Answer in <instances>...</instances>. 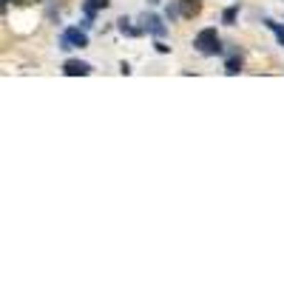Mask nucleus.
<instances>
[{"instance_id":"obj_11","label":"nucleus","mask_w":284,"mask_h":284,"mask_svg":"<svg viewBox=\"0 0 284 284\" xmlns=\"http://www.w3.org/2000/svg\"><path fill=\"white\" fill-rule=\"evenodd\" d=\"M165 14H168V20H179L182 17V9H179V0H176V3H168V9H165Z\"/></svg>"},{"instance_id":"obj_4","label":"nucleus","mask_w":284,"mask_h":284,"mask_svg":"<svg viewBox=\"0 0 284 284\" xmlns=\"http://www.w3.org/2000/svg\"><path fill=\"white\" fill-rule=\"evenodd\" d=\"M94 68L88 66L86 60H66L63 63V74L66 77H88Z\"/></svg>"},{"instance_id":"obj_3","label":"nucleus","mask_w":284,"mask_h":284,"mask_svg":"<svg viewBox=\"0 0 284 284\" xmlns=\"http://www.w3.org/2000/svg\"><path fill=\"white\" fill-rule=\"evenodd\" d=\"M142 29L148 31V34H154V37H159V40L168 34V26L159 14H145V17H142Z\"/></svg>"},{"instance_id":"obj_12","label":"nucleus","mask_w":284,"mask_h":284,"mask_svg":"<svg viewBox=\"0 0 284 284\" xmlns=\"http://www.w3.org/2000/svg\"><path fill=\"white\" fill-rule=\"evenodd\" d=\"M154 49H156V51H159V54H168V51H171V46H165V43H162V40H159V37H156V43H154Z\"/></svg>"},{"instance_id":"obj_5","label":"nucleus","mask_w":284,"mask_h":284,"mask_svg":"<svg viewBox=\"0 0 284 284\" xmlns=\"http://www.w3.org/2000/svg\"><path fill=\"white\" fill-rule=\"evenodd\" d=\"M108 3H111V0H86V3H83V12H86V17L94 20V14L108 9Z\"/></svg>"},{"instance_id":"obj_2","label":"nucleus","mask_w":284,"mask_h":284,"mask_svg":"<svg viewBox=\"0 0 284 284\" xmlns=\"http://www.w3.org/2000/svg\"><path fill=\"white\" fill-rule=\"evenodd\" d=\"M83 46H88L86 29H66L60 34V49H83Z\"/></svg>"},{"instance_id":"obj_1","label":"nucleus","mask_w":284,"mask_h":284,"mask_svg":"<svg viewBox=\"0 0 284 284\" xmlns=\"http://www.w3.org/2000/svg\"><path fill=\"white\" fill-rule=\"evenodd\" d=\"M193 49L199 51V54H205V57H216V54H222V40H219V34H216V29H202L193 37Z\"/></svg>"},{"instance_id":"obj_8","label":"nucleus","mask_w":284,"mask_h":284,"mask_svg":"<svg viewBox=\"0 0 284 284\" xmlns=\"http://www.w3.org/2000/svg\"><path fill=\"white\" fill-rule=\"evenodd\" d=\"M179 9H182V17H193V14H199L196 0H179Z\"/></svg>"},{"instance_id":"obj_6","label":"nucleus","mask_w":284,"mask_h":284,"mask_svg":"<svg viewBox=\"0 0 284 284\" xmlns=\"http://www.w3.org/2000/svg\"><path fill=\"white\" fill-rule=\"evenodd\" d=\"M117 29H119V34H125V37H136V34H142V31H145V29H136V26H131L128 17H119V20H117Z\"/></svg>"},{"instance_id":"obj_9","label":"nucleus","mask_w":284,"mask_h":284,"mask_svg":"<svg viewBox=\"0 0 284 284\" xmlns=\"http://www.w3.org/2000/svg\"><path fill=\"white\" fill-rule=\"evenodd\" d=\"M241 71V57H228V63H225V74H230V77H236Z\"/></svg>"},{"instance_id":"obj_10","label":"nucleus","mask_w":284,"mask_h":284,"mask_svg":"<svg viewBox=\"0 0 284 284\" xmlns=\"http://www.w3.org/2000/svg\"><path fill=\"white\" fill-rule=\"evenodd\" d=\"M236 17H239V6H228V9L222 12V23H225V26H233Z\"/></svg>"},{"instance_id":"obj_13","label":"nucleus","mask_w":284,"mask_h":284,"mask_svg":"<svg viewBox=\"0 0 284 284\" xmlns=\"http://www.w3.org/2000/svg\"><path fill=\"white\" fill-rule=\"evenodd\" d=\"M6 3H9V0H3V9H6Z\"/></svg>"},{"instance_id":"obj_7","label":"nucleus","mask_w":284,"mask_h":284,"mask_svg":"<svg viewBox=\"0 0 284 284\" xmlns=\"http://www.w3.org/2000/svg\"><path fill=\"white\" fill-rule=\"evenodd\" d=\"M265 26L276 34V40H278V46H284V26L281 23H276V20H270V17H265Z\"/></svg>"}]
</instances>
